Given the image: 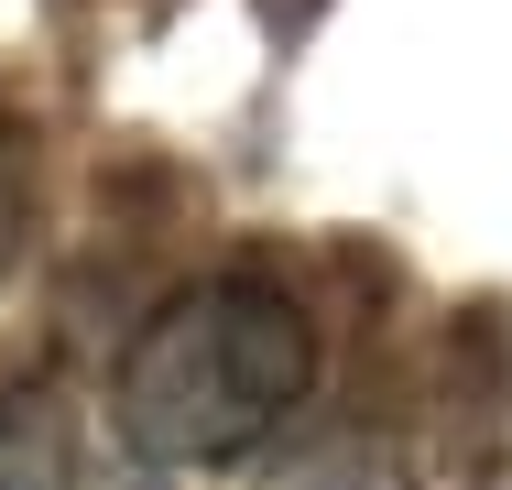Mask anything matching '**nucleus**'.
<instances>
[{"mask_svg": "<svg viewBox=\"0 0 512 490\" xmlns=\"http://www.w3.org/2000/svg\"><path fill=\"white\" fill-rule=\"evenodd\" d=\"M327 338H316L306 294L273 273H197L175 284L109 360V436L131 469L153 480H197L262 458L295 414H306Z\"/></svg>", "mask_w": 512, "mask_h": 490, "instance_id": "f257e3e1", "label": "nucleus"}, {"mask_svg": "<svg viewBox=\"0 0 512 490\" xmlns=\"http://www.w3.org/2000/svg\"><path fill=\"white\" fill-rule=\"evenodd\" d=\"M251 490H404V458L382 436H360V425H327L306 447H284Z\"/></svg>", "mask_w": 512, "mask_h": 490, "instance_id": "f03ea898", "label": "nucleus"}, {"mask_svg": "<svg viewBox=\"0 0 512 490\" xmlns=\"http://www.w3.org/2000/svg\"><path fill=\"white\" fill-rule=\"evenodd\" d=\"M33 196H44V175H33V120L0 98V284H11L22 251H33Z\"/></svg>", "mask_w": 512, "mask_h": 490, "instance_id": "7ed1b4c3", "label": "nucleus"}, {"mask_svg": "<svg viewBox=\"0 0 512 490\" xmlns=\"http://www.w3.org/2000/svg\"><path fill=\"white\" fill-rule=\"evenodd\" d=\"M33 490H175V480H153V469H131V458H120V469H109V458H66V469H44Z\"/></svg>", "mask_w": 512, "mask_h": 490, "instance_id": "20e7f679", "label": "nucleus"}]
</instances>
